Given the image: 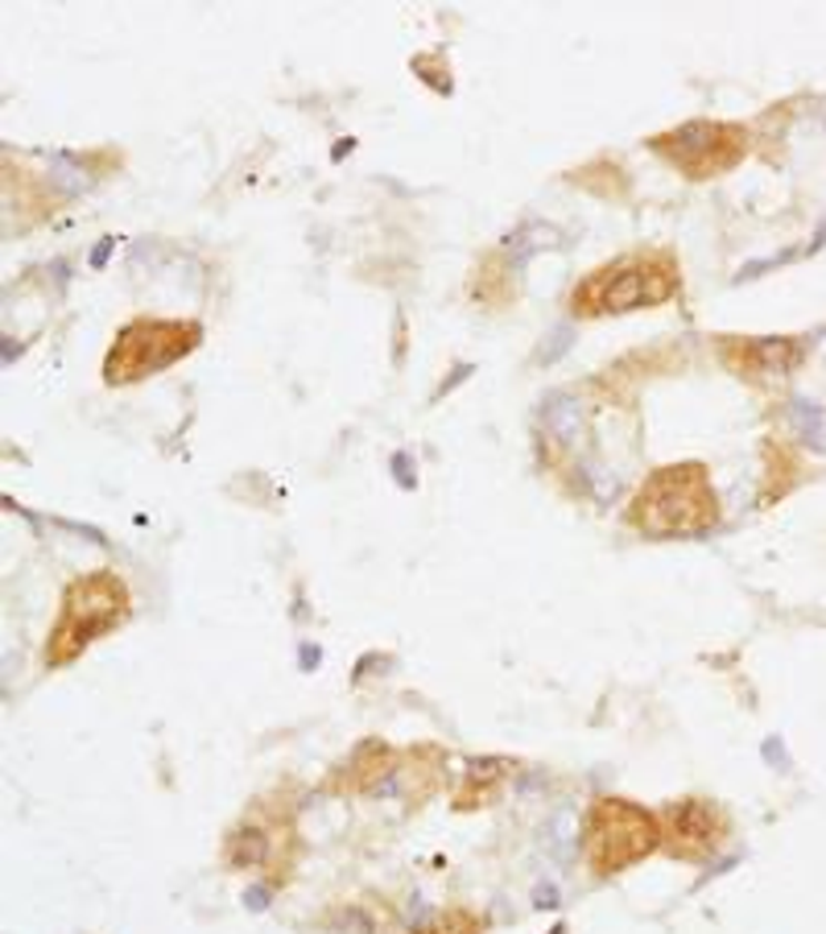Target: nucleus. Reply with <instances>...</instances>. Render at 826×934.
Instances as JSON below:
<instances>
[{
	"label": "nucleus",
	"instance_id": "nucleus-15",
	"mask_svg": "<svg viewBox=\"0 0 826 934\" xmlns=\"http://www.w3.org/2000/svg\"><path fill=\"white\" fill-rule=\"evenodd\" d=\"M409 934H483V918L480 914H471V910H451V914H442L438 922H430V926H421V931H409Z\"/></svg>",
	"mask_w": 826,
	"mask_h": 934
},
{
	"label": "nucleus",
	"instance_id": "nucleus-14",
	"mask_svg": "<svg viewBox=\"0 0 826 934\" xmlns=\"http://www.w3.org/2000/svg\"><path fill=\"white\" fill-rule=\"evenodd\" d=\"M471 294L480 302H488V306H504L509 298H517V290H512V273H509V261L500 253L483 256L480 270H476V277H471Z\"/></svg>",
	"mask_w": 826,
	"mask_h": 934
},
{
	"label": "nucleus",
	"instance_id": "nucleus-3",
	"mask_svg": "<svg viewBox=\"0 0 826 934\" xmlns=\"http://www.w3.org/2000/svg\"><path fill=\"white\" fill-rule=\"evenodd\" d=\"M129 617H133V596L116 571L100 567V571L71 579L62 591L59 617L45 637V670L79 662L95 641H104L108 633L129 625Z\"/></svg>",
	"mask_w": 826,
	"mask_h": 934
},
{
	"label": "nucleus",
	"instance_id": "nucleus-1",
	"mask_svg": "<svg viewBox=\"0 0 826 934\" xmlns=\"http://www.w3.org/2000/svg\"><path fill=\"white\" fill-rule=\"evenodd\" d=\"M624 526L636 529L649 542H677V538H703L720 526V493L711 471L698 459L665 464L636 484Z\"/></svg>",
	"mask_w": 826,
	"mask_h": 934
},
{
	"label": "nucleus",
	"instance_id": "nucleus-8",
	"mask_svg": "<svg viewBox=\"0 0 826 934\" xmlns=\"http://www.w3.org/2000/svg\"><path fill=\"white\" fill-rule=\"evenodd\" d=\"M720 364L748 389H782L810 356L802 335H720Z\"/></svg>",
	"mask_w": 826,
	"mask_h": 934
},
{
	"label": "nucleus",
	"instance_id": "nucleus-10",
	"mask_svg": "<svg viewBox=\"0 0 826 934\" xmlns=\"http://www.w3.org/2000/svg\"><path fill=\"white\" fill-rule=\"evenodd\" d=\"M397 769H401V753L392 749L389 740L368 737V740H360L339 765L330 769V778L323 790H327V794H339V799H360V794H373L376 785L385 782V778H392Z\"/></svg>",
	"mask_w": 826,
	"mask_h": 934
},
{
	"label": "nucleus",
	"instance_id": "nucleus-6",
	"mask_svg": "<svg viewBox=\"0 0 826 934\" xmlns=\"http://www.w3.org/2000/svg\"><path fill=\"white\" fill-rule=\"evenodd\" d=\"M203 344V327L195 318H133L124 323L104 356L108 385H133L157 377L165 368L186 361Z\"/></svg>",
	"mask_w": 826,
	"mask_h": 934
},
{
	"label": "nucleus",
	"instance_id": "nucleus-9",
	"mask_svg": "<svg viewBox=\"0 0 826 934\" xmlns=\"http://www.w3.org/2000/svg\"><path fill=\"white\" fill-rule=\"evenodd\" d=\"M661 819V852H670L682 864H711L732 840V819L715 799L686 794L674 799Z\"/></svg>",
	"mask_w": 826,
	"mask_h": 934
},
{
	"label": "nucleus",
	"instance_id": "nucleus-11",
	"mask_svg": "<svg viewBox=\"0 0 826 934\" xmlns=\"http://www.w3.org/2000/svg\"><path fill=\"white\" fill-rule=\"evenodd\" d=\"M512 769H517V761H509V757H483V761H471L463 773V782H459V790H455V811H480V806L500 802L504 785L512 782Z\"/></svg>",
	"mask_w": 826,
	"mask_h": 934
},
{
	"label": "nucleus",
	"instance_id": "nucleus-4",
	"mask_svg": "<svg viewBox=\"0 0 826 934\" xmlns=\"http://www.w3.org/2000/svg\"><path fill=\"white\" fill-rule=\"evenodd\" d=\"M224 864L232 873H261L269 885H286L298 864V828L294 802L286 794H265L227 828Z\"/></svg>",
	"mask_w": 826,
	"mask_h": 934
},
{
	"label": "nucleus",
	"instance_id": "nucleus-7",
	"mask_svg": "<svg viewBox=\"0 0 826 934\" xmlns=\"http://www.w3.org/2000/svg\"><path fill=\"white\" fill-rule=\"evenodd\" d=\"M649 150L682 179H723L752 153V133L736 121H686L649 136Z\"/></svg>",
	"mask_w": 826,
	"mask_h": 934
},
{
	"label": "nucleus",
	"instance_id": "nucleus-2",
	"mask_svg": "<svg viewBox=\"0 0 826 934\" xmlns=\"http://www.w3.org/2000/svg\"><path fill=\"white\" fill-rule=\"evenodd\" d=\"M682 294V265L670 248H636L600 270H591L571 290L574 318H612L632 311H657Z\"/></svg>",
	"mask_w": 826,
	"mask_h": 934
},
{
	"label": "nucleus",
	"instance_id": "nucleus-5",
	"mask_svg": "<svg viewBox=\"0 0 826 934\" xmlns=\"http://www.w3.org/2000/svg\"><path fill=\"white\" fill-rule=\"evenodd\" d=\"M583 864L595 876H620L661 852V819L629 799H600L579 831Z\"/></svg>",
	"mask_w": 826,
	"mask_h": 934
},
{
	"label": "nucleus",
	"instance_id": "nucleus-13",
	"mask_svg": "<svg viewBox=\"0 0 826 934\" xmlns=\"http://www.w3.org/2000/svg\"><path fill=\"white\" fill-rule=\"evenodd\" d=\"M442 765H447V757H442V749H435V744H418V749H409L406 753V794L414 802L430 799L438 785H442Z\"/></svg>",
	"mask_w": 826,
	"mask_h": 934
},
{
	"label": "nucleus",
	"instance_id": "nucleus-12",
	"mask_svg": "<svg viewBox=\"0 0 826 934\" xmlns=\"http://www.w3.org/2000/svg\"><path fill=\"white\" fill-rule=\"evenodd\" d=\"M802 480H806V459H802L789 443L768 438L765 443V480H761V505H773V500L789 497Z\"/></svg>",
	"mask_w": 826,
	"mask_h": 934
}]
</instances>
